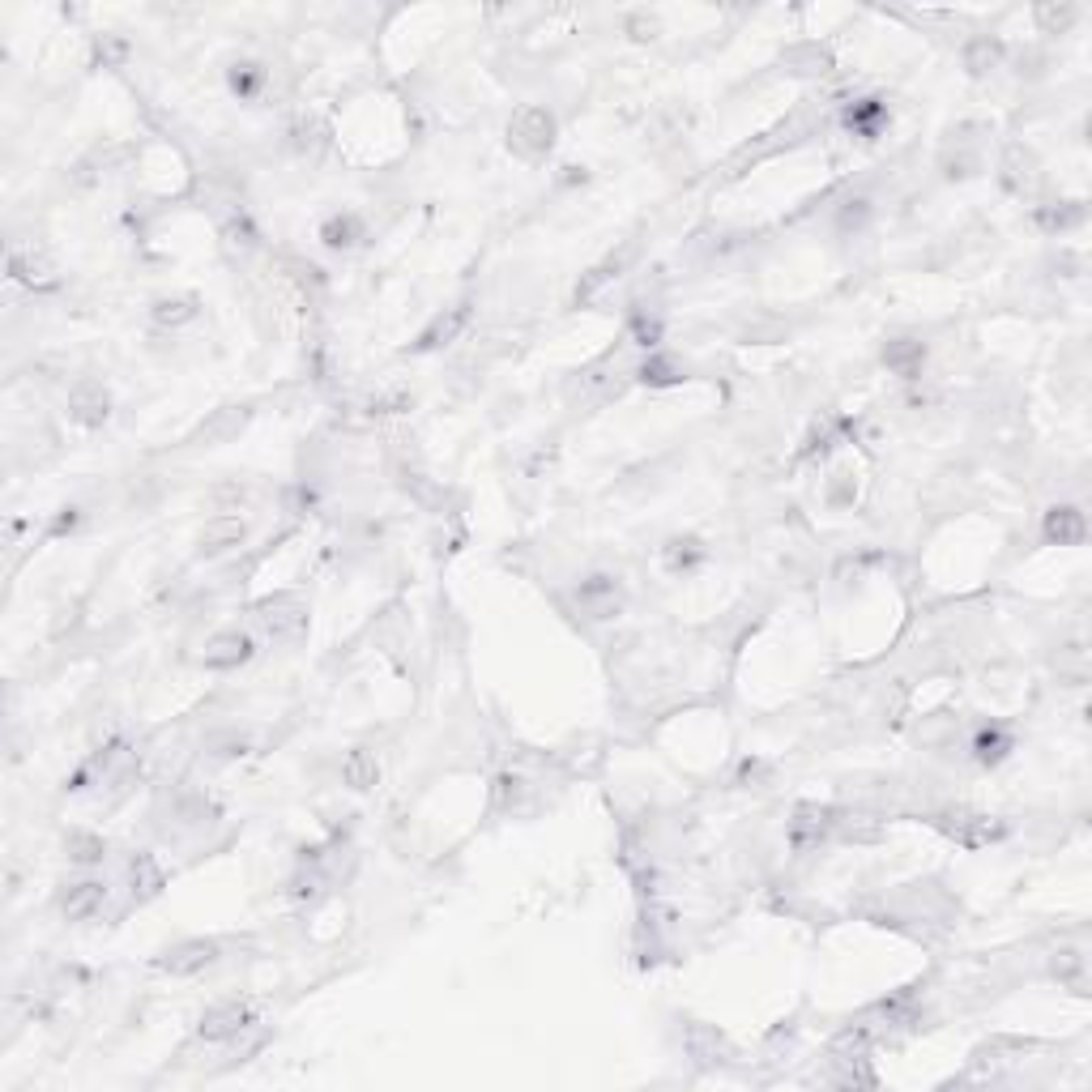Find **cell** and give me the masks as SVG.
I'll return each mask as SVG.
<instances>
[{
	"label": "cell",
	"mask_w": 1092,
	"mask_h": 1092,
	"mask_svg": "<svg viewBox=\"0 0 1092 1092\" xmlns=\"http://www.w3.org/2000/svg\"><path fill=\"white\" fill-rule=\"evenodd\" d=\"M551 146H555V115L547 107H521L508 120V150L517 158L538 163L551 154Z\"/></svg>",
	"instance_id": "cell-1"
},
{
	"label": "cell",
	"mask_w": 1092,
	"mask_h": 1092,
	"mask_svg": "<svg viewBox=\"0 0 1092 1092\" xmlns=\"http://www.w3.org/2000/svg\"><path fill=\"white\" fill-rule=\"evenodd\" d=\"M256 623H261V631L274 640V645H295V640H303V631H307V602L295 598V594L265 598L261 606H256Z\"/></svg>",
	"instance_id": "cell-2"
},
{
	"label": "cell",
	"mask_w": 1092,
	"mask_h": 1092,
	"mask_svg": "<svg viewBox=\"0 0 1092 1092\" xmlns=\"http://www.w3.org/2000/svg\"><path fill=\"white\" fill-rule=\"evenodd\" d=\"M218 956H222L218 939H184V943L167 947L163 956H154V969L171 973V978H197V973H206L214 965Z\"/></svg>",
	"instance_id": "cell-3"
},
{
	"label": "cell",
	"mask_w": 1092,
	"mask_h": 1092,
	"mask_svg": "<svg viewBox=\"0 0 1092 1092\" xmlns=\"http://www.w3.org/2000/svg\"><path fill=\"white\" fill-rule=\"evenodd\" d=\"M935 823L947 832L951 841H960V845H990V841L1003 837V823H999V819H990V815H982V811H969V807H947V811L935 815Z\"/></svg>",
	"instance_id": "cell-4"
},
{
	"label": "cell",
	"mask_w": 1092,
	"mask_h": 1092,
	"mask_svg": "<svg viewBox=\"0 0 1092 1092\" xmlns=\"http://www.w3.org/2000/svg\"><path fill=\"white\" fill-rule=\"evenodd\" d=\"M256 1024V1007L248 999H227V1003H214L201 1024H197V1037L201 1042H231L239 1033H248Z\"/></svg>",
	"instance_id": "cell-5"
},
{
	"label": "cell",
	"mask_w": 1092,
	"mask_h": 1092,
	"mask_svg": "<svg viewBox=\"0 0 1092 1092\" xmlns=\"http://www.w3.org/2000/svg\"><path fill=\"white\" fill-rule=\"evenodd\" d=\"M623 602H627V594H623V585H619V576H611V572H594V576H585L581 585H576V606H581L590 619H615V615H623Z\"/></svg>",
	"instance_id": "cell-6"
},
{
	"label": "cell",
	"mask_w": 1092,
	"mask_h": 1092,
	"mask_svg": "<svg viewBox=\"0 0 1092 1092\" xmlns=\"http://www.w3.org/2000/svg\"><path fill=\"white\" fill-rule=\"evenodd\" d=\"M837 823H841V811H832V807H798L790 819V845L798 854H811L837 832Z\"/></svg>",
	"instance_id": "cell-7"
},
{
	"label": "cell",
	"mask_w": 1092,
	"mask_h": 1092,
	"mask_svg": "<svg viewBox=\"0 0 1092 1092\" xmlns=\"http://www.w3.org/2000/svg\"><path fill=\"white\" fill-rule=\"evenodd\" d=\"M252 654H256L252 636H248V631H239V627H227V631H214V636L206 640V649H201V666H206V670H239V666H243Z\"/></svg>",
	"instance_id": "cell-8"
},
{
	"label": "cell",
	"mask_w": 1092,
	"mask_h": 1092,
	"mask_svg": "<svg viewBox=\"0 0 1092 1092\" xmlns=\"http://www.w3.org/2000/svg\"><path fill=\"white\" fill-rule=\"evenodd\" d=\"M69 414H73V423H82V427H103V423L111 419V393H107V384L94 380V376H82L73 389H69Z\"/></svg>",
	"instance_id": "cell-9"
},
{
	"label": "cell",
	"mask_w": 1092,
	"mask_h": 1092,
	"mask_svg": "<svg viewBox=\"0 0 1092 1092\" xmlns=\"http://www.w3.org/2000/svg\"><path fill=\"white\" fill-rule=\"evenodd\" d=\"M9 274L22 282V286H30V291H47V286H56V265H51V256L43 252V248H22V243H14L9 248Z\"/></svg>",
	"instance_id": "cell-10"
},
{
	"label": "cell",
	"mask_w": 1092,
	"mask_h": 1092,
	"mask_svg": "<svg viewBox=\"0 0 1092 1092\" xmlns=\"http://www.w3.org/2000/svg\"><path fill=\"white\" fill-rule=\"evenodd\" d=\"M103 905H107V883L99 879H78L60 892V914L69 922H90Z\"/></svg>",
	"instance_id": "cell-11"
},
{
	"label": "cell",
	"mask_w": 1092,
	"mask_h": 1092,
	"mask_svg": "<svg viewBox=\"0 0 1092 1092\" xmlns=\"http://www.w3.org/2000/svg\"><path fill=\"white\" fill-rule=\"evenodd\" d=\"M243 538H248V526L239 517H210L201 526V534H197V555L201 559H218V555L235 551Z\"/></svg>",
	"instance_id": "cell-12"
},
{
	"label": "cell",
	"mask_w": 1092,
	"mask_h": 1092,
	"mask_svg": "<svg viewBox=\"0 0 1092 1092\" xmlns=\"http://www.w3.org/2000/svg\"><path fill=\"white\" fill-rule=\"evenodd\" d=\"M466 320H470V307H466V303L444 307L440 316H431V325L419 334L414 350H419V355H431V350H440V346H448V342H457L462 329H466Z\"/></svg>",
	"instance_id": "cell-13"
},
{
	"label": "cell",
	"mask_w": 1092,
	"mask_h": 1092,
	"mask_svg": "<svg viewBox=\"0 0 1092 1092\" xmlns=\"http://www.w3.org/2000/svg\"><path fill=\"white\" fill-rule=\"evenodd\" d=\"M631 256H636V248L631 243H623L619 252H611L606 261H598L585 278H581V286H576V303H590L602 286H611V282H619L623 274H627V265H631Z\"/></svg>",
	"instance_id": "cell-14"
},
{
	"label": "cell",
	"mask_w": 1092,
	"mask_h": 1092,
	"mask_svg": "<svg viewBox=\"0 0 1092 1092\" xmlns=\"http://www.w3.org/2000/svg\"><path fill=\"white\" fill-rule=\"evenodd\" d=\"M1042 534H1046V542H1054V547H1075V542L1088 538V521H1084V512H1079L1075 504H1058V508L1046 512Z\"/></svg>",
	"instance_id": "cell-15"
},
{
	"label": "cell",
	"mask_w": 1092,
	"mask_h": 1092,
	"mask_svg": "<svg viewBox=\"0 0 1092 1092\" xmlns=\"http://www.w3.org/2000/svg\"><path fill=\"white\" fill-rule=\"evenodd\" d=\"M960 60H965L969 78H990L994 69H1003L1007 47H1003L999 35H973V39L965 43V51H960Z\"/></svg>",
	"instance_id": "cell-16"
},
{
	"label": "cell",
	"mask_w": 1092,
	"mask_h": 1092,
	"mask_svg": "<svg viewBox=\"0 0 1092 1092\" xmlns=\"http://www.w3.org/2000/svg\"><path fill=\"white\" fill-rule=\"evenodd\" d=\"M243 427H248V406H222L188 435V444H222V440L239 435Z\"/></svg>",
	"instance_id": "cell-17"
},
{
	"label": "cell",
	"mask_w": 1092,
	"mask_h": 1092,
	"mask_svg": "<svg viewBox=\"0 0 1092 1092\" xmlns=\"http://www.w3.org/2000/svg\"><path fill=\"white\" fill-rule=\"evenodd\" d=\"M922 363H926V342H918V338H892L883 346V367L905 380H918Z\"/></svg>",
	"instance_id": "cell-18"
},
{
	"label": "cell",
	"mask_w": 1092,
	"mask_h": 1092,
	"mask_svg": "<svg viewBox=\"0 0 1092 1092\" xmlns=\"http://www.w3.org/2000/svg\"><path fill=\"white\" fill-rule=\"evenodd\" d=\"M128 896L142 905V901H154V896L163 892V866L150 858V854H133L128 858Z\"/></svg>",
	"instance_id": "cell-19"
},
{
	"label": "cell",
	"mask_w": 1092,
	"mask_h": 1092,
	"mask_svg": "<svg viewBox=\"0 0 1092 1092\" xmlns=\"http://www.w3.org/2000/svg\"><path fill=\"white\" fill-rule=\"evenodd\" d=\"M781 64L798 78H823V73H832V51L819 43H794L781 51Z\"/></svg>",
	"instance_id": "cell-20"
},
{
	"label": "cell",
	"mask_w": 1092,
	"mask_h": 1092,
	"mask_svg": "<svg viewBox=\"0 0 1092 1092\" xmlns=\"http://www.w3.org/2000/svg\"><path fill=\"white\" fill-rule=\"evenodd\" d=\"M999 175H1003V188L1024 192V188L1037 184V158L1024 150V146H1007V154H1003V163H999Z\"/></svg>",
	"instance_id": "cell-21"
},
{
	"label": "cell",
	"mask_w": 1092,
	"mask_h": 1092,
	"mask_svg": "<svg viewBox=\"0 0 1092 1092\" xmlns=\"http://www.w3.org/2000/svg\"><path fill=\"white\" fill-rule=\"evenodd\" d=\"M363 239V218L359 214H329L325 222H320V243H325L329 252H350L355 243Z\"/></svg>",
	"instance_id": "cell-22"
},
{
	"label": "cell",
	"mask_w": 1092,
	"mask_h": 1092,
	"mask_svg": "<svg viewBox=\"0 0 1092 1092\" xmlns=\"http://www.w3.org/2000/svg\"><path fill=\"white\" fill-rule=\"evenodd\" d=\"M291 150L299 154V158H320L329 150V128L320 124L316 115H299L295 124H291Z\"/></svg>",
	"instance_id": "cell-23"
},
{
	"label": "cell",
	"mask_w": 1092,
	"mask_h": 1092,
	"mask_svg": "<svg viewBox=\"0 0 1092 1092\" xmlns=\"http://www.w3.org/2000/svg\"><path fill=\"white\" fill-rule=\"evenodd\" d=\"M1033 218H1037V227H1042L1046 235H1067V231L1084 227L1088 210H1084V201H1050V206H1037Z\"/></svg>",
	"instance_id": "cell-24"
},
{
	"label": "cell",
	"mask_w": 1092,
	"mask_h": 1092,
	"mask_svg": "<svg viewBox=\"0 0 1092 1092\" xmlns=\"http://www.w3.org/2000/svg\"><path fill=\"white\" fill-rule=\"evenodd\" d=\"M197 312H201L197 295H163V299H154L150 320H154V325H163V329H179V325H188V320L197 316Z\"/></svg>",
	"instance_id": "cell-25"
},
{
	"label": "cell",
	"mask_w": 1092,
	"mask_h": 1092,
	"mask_svg": "<svg viewBox=\"0 0 1092 1092\" xmlns=\"http://www.w3.org/2000/svg\"><path fill=\"white\" fill-rule=\"evenodd\" d=\"M1050 969H1054V978H1058L1063 986H1071L1075 994H1088V956H1084L1079 947H1063V951H1054Z\"/></svg>",
	"instance_id": "cell-26"
},
{
	"label": "cell",
	"mask_w": 1092,
	"mask_h": 1092,
	"mask_svg": "<svg viewBox=\"0 0 1092 1092\" xmlns=\"http://www.w3.org/2000/svg\"><path fill=\"white\" fill-rule=\"evenodd\" d=\"M342 781H346L350 790H376V781H380V759H376L371 751L355 747V751L342 759Z\"/></svg>",
	"instance_id": "cell-27"
},
{
	"label": "cell",
	"mask_w": 1092,
	"mask_h": 1092,
	"mask_svg": "<svg viewBox=\"0 0 1092 1092\" xmlns=\"http://www.w3.org/2000/svg\"><path fill=\"white\" fill-rule=\"evenodd\" d=\"M64 858H69L73 866H99L103 858H107V841L103 837H94V832H69L64 837Z\"/></svg>",
	"instance_id": "cell-28"
},
{
	"label": "cell",
	"mask_w": 1092,
	"mask_h": 1092,
	"mask_svg": "<svg viewBox=\"0 0 1092 1092\" xmlns=\"http://www.w3.org/2000/svg\"><path fill=\"white\" fill-rule=\"evenodd\" d=\"M687 1050H691V1058H700L704 1067H713V1063H726V1058H730L726 1037L713 1033V1029H704V1024H695V1029L687 1033Z\"/></svg>",
	"instance_id": "cell-29"
},
{
	"label": "cell",
	"mask_w": 1092,
	"mask_h": 1092,
	"mask_svg": "<svg viewBox=\"0 0 1092 1092\" xmlns=\"http://www.w3.org/2000/svg\"><path fill=\"white\" fill-rule=\"evenodd\" d=\"M1075 18H1079V9L1071 5V0H1046V5L1033 9V22H1037L1042 35H1067L1075 26Z\"/></svg>",
	"instance_id": "cell-30"
},
{
	"label": "cell",
	"mask_w": 1092,
	"mask_h": 1092,
	"mask_svg": "<svg viewBox=\"0 0 1092 1092\" xmlns=\"http://www.w3.org/2000/svg\"><path fill=\"white\" fill-rule=\"evenodd\" d=\"M704 559V542L700 538H691V534H683V538H670L666 547H662V563H666V572H691L695 563Z\"/></svg>",
	"instance_id": "cell-31"
},
{
	"label": "cell",
	"mask_w": 1092,
	"mask_h": 1092,
	"mask_svg": "<svg viewBox=\"0 0 1092 1092\" xmlns=\"http://www.w3.org/2000/svg\"><path fill=\"white\" fill-rule=\"evenodd\" d=\"M248 747H252L248 730H218V734L206 738V759L210 764H231V759L248 755Z\"/></svg>",
	"instance_id": "cell-32"
},
{
	"label": "cell",
	"mask_w": 1092,
	"mask_h": 1092,
	"mask_svg": "<svg viewBox=\"0 0 1092 1092\" xmlns=\"http://www.w3.org/2000/svg\"><path fill=\"white\" fill-rule=\"evenodd\" d=\"M222 239H227L231 252H252L256 243H261V235H256V222H252L243 210L222 214Z\"/></svg>",
	"instance_id": "cell-33"
},
{
	"label": "cell",
	"mask_w": 1092,
	"mask_h": 1092,
	"mask_svg": "<svg viewBox=\"0 0 1092 1092\" xmlns=\"http://www.w3.org/2000/svg\"><path fill=\"white\" fill-rule=\"evenodd\" d=\"M526 794H530V781L521 773H499L495 786H491V807L495 811H512V807L526 802Z\"/></svg>",
	"instance_id": "cell-34"
},
{
	"label": "cell",
	"mask_w": 1092,
	"mask_h": 1092,
	"mask_svg": "<svg viewBox=\"0 0 1092 1092\" xmlns=\"http://www.w3.org/2000/svg\"><path fill=\"white\" fill-rule=\"evenodd\" d=\"M636 376L645 380V384H654V389H666V384H679V380H683L679 363H675V359H666V355H649L645 363L636 367Z\"/></svg>",
	"instance_id": "cell-35"
},
{
	"label": "cell",
	"mask_w": 1092,
	"mask_h": 1092,
	"mask_svg": "<svg viewBox=\"0 0 1092 1092\" xmlns=\"http://www.w3.org/2000/svg\"><path fill=\"white\" fill-rule=\"evenodd\" d=\"M227 82H231V90L239 99H256V94H261V86H265V69H261V64H252V60H243V64H231Z\"/></svg>",
	"instance_id": "cell-36"
},
{
	"label": "cell",
	"mask_w": 1092,
	"mask_h": 1092,
	"mask_svg": "<svg viewBox=\"0 0 1092 1092\" xmlns=\"http://www.w3.org/2000/svg\"><path fill=\"white\" fill-rule=\"evenodd\" d=\"M320 892H325V875H320L316 866H299V871L291 875V883H286L291 901H316Z\"/></svg>",
	"instance_id": "cell-37"
},
{
	"label": "cell",
	"mask_w": 1092,
	"mask_h": 1092,
	"mask_svg": "<svg viewBox=\"0 0 1092 1092\" xmlns=\"http://www.w3.org/2000/svg\"><path fill=\"white\" fill-rule=\"evenodd\" d=\"M627 338H631L636 346L654 350V346L662 342V320L649 316V312H631V320H627Z\"/></svg>",
	"instance_id": "cell-38"
},
{
	"label": "cell",
	"mask_w": 1092,
	"mask_h": 1092,
	"mask_svg": "<svg viewBox=\"0 0 1092 1092\" xmlns=\"http://www.w3.org/2000/svg\"><path fill=\"white\" fill-rule=\"evenodd\" d=\"M1011 751V734H1003V730H982L978 738H973V755H978V764H999L1003 755Z\"/></svg>",
	"instance_id": "cell-39"
},
{
	"label": "cell",
	"mask_w": 1092,
	"mask_h": 1092,
	"mask_svg": "<svg viewBox=\"0 0 1092 1092\" xmlns=\"http://www.w3.org/2000/svg\"><path fill=\"white\" fill-rule=\"evenodd\" d=\"M871 222V201L866 197H845L841 206H837V231H862Z\"/></svg>",
	"instance_id": "cell-40"
},
{
	"label": "cell",
	"mask_w": 1092,
	"mask_h": 1092,
	"mask_svg": "<svg viewBox=\"0 0 1092 1092\" xmlns=\"http://www.w3.org/2000/svg\"><path fill=\"white\" fill-rule=\"evenodd\" d=\"M854 495H858V483H854L850 470H837V474H832V483H828V504H832V508H850Z\"/></svg>",
	"instance_id": "cell-41"
},
{
	"label": "cell",
	"mask_w": 1092,
	"mask_h": 1092,
	"mask_svg": "<svg viewBox=\"0 0 1092 1092\" xmlns=\"http://www.w3.org/2000/svg\"><path fill=\"white\" fill-rule=\"evenodd\" d=\"M883 120V107H879V99H866L862 107H850V115H845V124L850 128H862V133H871V128Z\"/></svg>",
	"instance_id": "cell-42"
},
{
	"label": "cell",
	"mask_w": 1092,
	"mask_h": 1092,
	"mask_svg": "<svg viewBox=\"0 0 1092 1092\" xmlns=\"http://www.w3.org/2000/svg\"><path fill=\"white\" fill-rule=\"evenodd\" d=\"M627 35L640 39V43H645V39H658V35H662V22H658L654 14H631V18H627Z\"/></svg>",
	"instance_id": "cell-43"
},
{
	"label": "cell",
	"mask_w": 1092,
	"mask_h": 1092,
	"mask_svg": "<svg viewBox=\"0 0 1092 1092\" xmlns=\"http://www.w3.org/2000/svg\"><path fill=\"white\" fill-rule=\"evenodd\" d=\"M99 56H103V64H120V60L128 56V43L115 39V35H103V39H99Z\"/></svg>",
	"instance_id": "cell-44"
},
{
	"label": "cell",
	"mask_w": 1092,
	"mask_h": 1092,
	"mask_svg": "<svg viewBox=\"0 0 1092 1092\" xmlns=\"http://www.w3.org/2000/svg\"><path fill=\"white\" fill-rule=\"evenodd\" d=\"M773 768H768L764 759H743V768H738V781H764Z\"/></svg>",
	"instance_id": "cell-45"
},
{
	"label": "cell",
	"mask_w": 1092,
	"mask_h": 1092,
	"mask_svg": "<svg viewBox=\"0 0 1092 1092\" xmlns=\"http://www.w3.org/2000/svg\"><path fill=\"white\" fill-rule=\"evenodd\" d=\"M78 526V508H64L60 517H56V526H51V534H64V530H73Z\"/></svg>",
	"instance_id": "cell-46"
}]
</instances>
